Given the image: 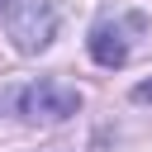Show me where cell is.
<instances>
[{
  "label": "cell",
  "mask_w": 152,
  "mask_h": 152,
  "mask_svg": "<svg viewBox=\"0 0 152 152\" xmlns=\"http://www.w3.org/2000/svg\"><path fill=\"white\" fill-rule=\"evenodd\" d=\"M133 104H152V81H138L133 86Z\"/></svg>",
  "instance_id": "obj_4"
},
{
  "label": "cell",
  "mask_w": 152,
  "mask_h": 152,
  "mask_svg": "<svg viewBox=\"0 0 152 152\" xmlns=\"http://www.w3.org/2000/svg\"><path fill=\"white\" fill-rule=\"evenodd\" d=\"M90 57H95L100 66H109V71L124 66V62H128V38H124V28L109 24V19L95 24V28H90Z\"/></svg>",
  "instance_id": "obj_3"
},
{
  "label": "cell",
  "mask_w": 152,
  "mask_h": 152,
  "mask_svg": "<svg viewBox=\"0 0 152 152\" xmlns=\"http://www.w3.org/2000/svg\"><path fill=\"white\" fill-rule=\"evenodd\" d=\"M5 28L19 52H43L57 33V10L48 0H5Z\"/></svg>",
  "instance_id": "obj_1"
},
{
  "label": "cell",
  "mask_w": 152,
  "mask_h": 152,
  "mask_svg": "<svg viewBox=\"0 0 152 152\" xmlns=\"http://www.w3.org/2000/svg\"><path fill=\"white\" fill-rule=\"evenodd\" d=\"M19 109H24V119L62 124V119H71V114L81 109V95L66 90V86H57V81H38V86H28V90L19 95Z\"/></svg>",
  "instance_id": "obj_2"
}]
</instances>
